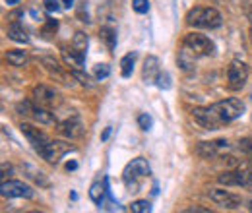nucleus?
Returning a JSON list of instances; mask_svg holds the SVG:
<instances>
[{
  "label": "nucleus",
  "mask_w": 252,
  "mask_h": 213,
  "mask_svg": "<svg viewBox=\"0 0 252 213\" xmlns=\"http://www.w3.org/2000/svg\"><path fill=\"white\" fill-rule=\"evenodd\" d=\"M245 103L241 99H225L218 101L210 107H200L192 111L194 121L206 130H218L229 122L237 121L245 115Z\"/></svg>",
  "instance_id": "f257e3e1"
},
{
  "label": "nucleus",
  "mask_w": 252,
  "mask_h": 213,
  "mask_svg": "<svg viewBox=\"0 0 252 213\" xmlns=\"http://www.w3.org/2000/svg\"><path fill=\"white\" fill-rule=\"evenodd\" d=\"M223 22L221 14L216 8H192L187 14V24L190 28H202V30H218Z\"/></svg>",
  "instance_id": "f03ea898"
},
{
  "label": "nucleus",
  "mask_w": 252,
  "mask_h": 213,
  "mask_svg": "<svg viewBox=\"0 0 252 213\" xmlns=\"http://www.w3.org/2000/svg\"><path fill=\"white\" fill-rule=\"evenodd\" d=\"M152 175V169L148 165V161L144 157H136L132 159L123 171V181H125L126 188L132 190V192H138L140 188V183Z\"/></svg>",
  "instance_id": "7ed1b4c3"
},
{
  "label": "nucleus",
  "mask_w": 252,
  "mask_h": 213,
  "mask_svg": "<svg viewBox=\"0 0 252 213\" xmlns=\"http://www.w3.org/2000/svg\"><path fill=\"white\" fill-rule=\"evenodd\" d=\"M183 47H187L192 55L196 57H212L216 53V45L210 37L202 35V33H189L185 37Z\"/></svg>",
  "instance_id": "20e7f679"
},
{
  "label": "nucleus",
  "mask_w": 252,
  "mask_h": 213,
  "mask_svg": "<svg viewBox=\"0 0 252 213\" xmlns=\"http://www.w3.org/2000/svg\"><path fill=\"white\" fill-rule=\"evenodd\" d=\"M249 80V66L241 61H233L227 68V88L231 91H239L247 86Z\"/></svg>",
  "instance_id": "39448f33"
},
{
  "label": "nucleus",
  "mask_w": 252,
  "mask_h": 213,
  "mask_svg": "<svg viewBox=\"0 0 252 213\" xmlns=\"http://www.w3.org/2000/svg\"><path fill=\"white\" fill-rule=\"evenodd\" d=\"M70 152H74V146H70L68 142H63V140H49L37 153H39L43 159H47L49 163H59L64 155Z\"/></svg>",
  "instance_id": "423d86ee"
},
{
  "label": "nucleus",
  "mask_w": 252,
  "mask_h": 213,
  "mask_svg": "<svg viewBox=\"0 0 252 213\" xmlns=\"http://www.w3.org/2000/svg\"><path fill=\"white\" fill-rule=\"evenodd\" d=\"M0 194L4 198H33V188L22 181H2Z\"/></svg>",
  "instance_id": "0eeeda50"
},
{
  "label": "nucleus",
  "mask_w": 252,
  "mask_h": 213,
  "mask_svg": "<svg viewBox=\"0 0 252 213\" xmlns=\"http://www.w3.org/2000/svg\"><path fill=\"white\" fill-rule=\"evenodd\" d=\"M231 150V144L227 140H214V142H200L196 146V153L204 159H216L220 157L221 153L229 152Z\"/></svg>",
  "instance_id": "6e6552de"
},
{
  "label": "nucleus",
  "mask_w": 252,
  "mask_h": 213,
  "mask_svg": "<svg viewBox=\"0 0 252 213\" xmlns=\"http://www.w3.org/2000/svg\"><path fill=\"white\" fill-rule=\"evenodd\" d=\"M210 200L216 202L218 206L227 208V210H237V208H241V204H243V198H241L239 194H233V192L223 190V188H214V190H210Z\"/></svg>",
  "instance_id": "1a4fd4ad"
},
{
  "label": "nucleus",
  "mask_w": 252,
  "mask_h": 213,
  "mask_svg": "<svg viewBox=\"0 0 252 213\" xmlns=\"http://www.w3.org/2000/svg\"><path fill=\"white\" fill-rule=\"evenodd\" d=\"M20 130H22V134L28 138V142L33 146V150L35 152H39L47 142H49V138H47V134L45 132H41L39 128H35V126H32V124H20Z\"/></svg>",
  "instance_id": "9d476101"
},
{
  "label": "nucleus",
  "mask_w": 252,
  "mask_h": 213,
  "mask_svg": "<svg viewBox=\"0 0 252 213\" xmlns=\"http://www.w3.org/2000/svg\"><path fill=\"white\" fill-rule=\"evenodd\" d=\"M159 74H161V68H159L158 57H154V55L146 57V61H144V70H142V80H144V84L154 86V84L158 82Z\"/></svg>",
  "instance_id": "9b49d317"
},
{
  "label": "nucleus",
  "mask_w": 252,
  "mask_h": 213,
  "mask_svg": "<svg viewBox=\"0 0 252 213\" xmlns=\"http://www.w3.org/2000/svg\"><path fill=\"white\" fill-rule=\"evenodd\" d=\"M111 192H109V183H107V179L103 181V183H94L92 184V188H90V198H92V202H94L97 208H105V198L109 196Z\"/></svg>",
  "instance_id": "f8f14e48"
},
{
  "label": "nucleus",
  "mask_w": 252,
  "mask_h": 213,
  "mask_svg": "<svg viewBox=\"0 0 252 213\" xmlns=\"http://www.w3.org/2000/svg\"><path fill=\"white\" fill-rule=\"evenodd\" d=\"M33 97H35V101L41 105V107H51V105H55L57 103V93L53 91L51 88H47V86H37L35 90H33Z\"/></svg>",
  "instance_id": "ddd939ff"
},
{
  "label": "nucleus",
  "mask_w": 252,
  "mask_h": 213,
  "mask_svg": "<svg viewBox=\"0 0 252 213\" xmlns=\"http://www.w3.org/2000/svg\"><path fill=\"white\" fill-rule=\"evenodd\" d=\"M63 57H64V61H66V64H70L74 70L82 68V66H84V61H86V55L80 53V51H76L74 47H72V49H63Z\"/></svg>",
  "instance_id": "4468645a"
},
{
  "label": "nucleus",
  "mask_w": 252,
  "mask_h": 213,
  "mask_svg": "<svg viewBox=\"0 0 252 213\" xmlns=\"http://www.w3.org/2000/svg\"><path fill=\"white\" fill-rule=\"evenodd\" d=\"M61 132H63L66 138L74 140V138L82 136V122L78 121V119H68V121H64L61 124Z\"/></svg>",
  "instance_id": "2eb2a0df"
},
{
  "label": "nucleus",
  "mask_w": 252,
  "mask_h": 213,
  "mask_svg": "<svg viewBox=\"0 0 252 213\" xmlns=\"http://www.w3.org/2000/svg\"><path fill=\"white\" fill-rule=\"evenodd\" d=\"M22 169H24V175H28L35 184H39V186H43V188H47V186H49V179H47V177H45V173H43V171H39L37 167H33V165H28V163H26Z\"/></svg>",
  "instance_id": "dca6fc26"
},
{
  "label": "nucleus",
  "mask_w": 252,
  "mask_h": 213,
  "mask_svg": "<svg viewBox=\"0 0 252 213\" xmlns=\"http://www.w3.org/2000/svg\"><path fill=\"white\" fill-rule=\"evenodd\" d=\"M8 37L16 43H30V35L24 30L22 24H10L8 26Z\"/></svg>",
  "instance_id": "f3484780"
},
{
  "label": "nucleus",
  "mask_w": 252,
  "mask_h": 213,
  "mask_svg": "<svg viewBox=\"0 0 252 213\" xmlns=\"http://www.w3.org/2000/svg\"><path fill=\"white\" fill-rule=\"evenodd\" d=\"M99 37L107 43L109 51H115L117 49V30L113 26H103L101 31H99Z\"/></svg>",
  "instance_id": "a211bd4d"
},
{
  "label": "nucleus",
  "mask_w": 252,
  "mask_h": 213,
  "mask_svg": "<svg viewBox=\"0 0 252 213\" xmlns=\"http://www.w3.org/2000/svg\"><path fill=\"white\" fill-rule=\"evenodd\" d=\"M136 59H138L136 53H128V55L123 57V61H121V74H123V78H130V76H132Z\"/></svg>",
  "instance_id": "6ab92c4d"
},
{
  "label": "nucleus",
  "mask_w": 252,
  "mask_h": 213,
  "mask_svg": "<svg viewBox=\"0 0 252 213\" xmlns=\"http://www.w3.org/2000/svg\"><path fill=\"white\" fill-rule=\"evenodd\" d=\"M196 55H192L187 47H183V51L179 53V66L183 68V70H190V68H194V62H196Z\"/></svg>",
  "instance_id": "aec40b11"
},
{
  "label": "nucleus",
  "mask_w": 252,
  "mask_h": 213,
  "mask_svg": "<svg viewBox=\"0 0 252 213\" xmlns=\"http://www.w3.org/2000/svg\"><path fill=\"white\" fill-rule=\"evenodd\" d=\"M32 117L39 122V124H53V122H55L53 115H51V113H49L45 107H41V105H39V107H33Z\"/></svg>",
  "instance_id": "412c9836"
},
{
  "label": "nucleus",
  "mask_w": 252,
  "mask_h": 213,
  "mask_svg": "<svg viewBox=\"0 0 252 213\" xmlns=\"http://www.w3.org/2000/svg\"><path fill=\"white\" fill-rule=\"evenodd\" d=\"M6 59L8 62L12 64V66H24L26 62H28V53L26 51H20V49H16V51H10L8 55H6Z\"/></svg>",
  "instance_id": "4be33fe9"
},
{
  "label": "nucleus",
  "mask_w": 252,
  "mask_h": 213,
  "mask_svg": "<svg viewBox=\"0 0 252 213\" xmlns=\"http://www.w3.org/2000/svg\"><path fill=\"white\" fill-rule=\"evenodd\" d=\"M88 35L84 33V31H78L76 35H74V39H72V47L76 49V51H80V53H84V55H88Z\"/></svg>",
  "instance_id": "5701e85b"
},
{
  "label": "nucleus",
  "mask_w": 252,
  "mask_h": 213,
  "mask_svg": "<svg viewBox=\"0 0 252 213\" xmlns=\"http://www.w3.org/2000/svg\"><path fill=\"white\" fill-rule=\"evenodd\" d=\"M111 76V66L109 64H95L94 66V78L95 80H105Z\"/></svg>",
  "instance_id": "b1692460"
},
{
  "label": "nucleus",
  "mask_w": 252,
  "mask_h": 213,
  "mask_svg": "<svg viewBox=\"0 0 252 213\" xmlns=\"http://www.w3.org/2000/svg\"><path fill=\"white\" fill-rule=\"evenodd\" d=\"M130 210L134 213H150L152 212V204L148 200H136V202H132Z\"/></svg>",
  "instance_id": "393cba45"
},
{
  "label": "nucleus",
  "mask_w": 252,
  "mask_h": 213,
  "mask_svg": "<svg viewBox=\"0 0 252 213\" xmlns=\"http://www.w3.org/2000/svg\"><path fill=\"white\" fill-rule=\"evenodd\" d=\"M138 126H140L144 132H148V130H152V126H154V119H152L148 113H142V115H138Z\"/></svg>",
  "instance_id": "a878e982"
},
{
  "label": "nucleus",
  "mask_w": 252,
  "mask_h": 213,
  "mask_svg": "<svg viewBox=\"0 0 252 213\" xmlns=\"http://www.w3.org/2000/svg\"><path fill=\"white\" fill-rule=\"evenodd\" d=\"M72 76L82 84V86H86V88H94L95 84L92 82V78L88 76V74H84V72H80V70H72Z\"/></svg>",
  "instance_id": "bb28decb"
},
{
  "label": "nucleus",
  "mask_w": 252,
  "mask_h": 213,
  "mask_svg": "<svg viewBox=\"0 0 252 213\" xmlns=\"http://www.w3.org/2000/svg\"><path fill=\"white\" fill-rule=\"evenodd\" d=\"M132 8L138 14H148L150 12V0H132Z\"/></svg>",
  "instance_id": "cd10ccee"
},
{
  "label": "nucleus",
  "mask_w": 252,
  "mask_h": 213,
  "mask_svg": "<svg viewBox=\"0 0 252 213\" xmlns=\"http://www.w3.org/2000/svg\"><path fill=\"white\" fill-rule=\"evenodd\" d=\"M156 86H158L159 90H171V76L167 72H161L158 82H156Z\"/></svg>",
  "instance_id": "c85d7f7f"
},
{
  "label": "nucleus",
  "mask_w": 252,
  "mask_h": 213,
  "mask_svg": "<svg viewBox=\"0 0 252 213\" xmlns=\"http://www.w3.org/2000/svg\"><path fill=\"white\" fill-rule=\"evenodd\" d=\"M16 111H18L20 115H32L33 105L30 103V101H20V103L16 105Z\"/></svg>",
  "instance_id": "c756f323"
},
{
  "label": "nucleus",
  "mask_w": 252,
  "mask_h": 213,
  "mask_svg": "<svg viewBox=\"0 0 252 213\" xmlns=\"http://www.w3.org/2000/svg\"><path fill=\"white\" fill-rule=\"evenodd\" d=\"M43 4H45V10H47V12H51V14L61 12V4H59V0H45Z\"/></svg>",
  "instance_id": "7c9ffc66"
},
{
  "label": "nucleus",
  "mask_w": 252,
  "mask_h": 213,
  "mask_svg": "<svg viewBox=\"0 0 252 213\" xmlns=\"http://www.w3.org/2000/svg\"><path fill=\"white\" fill-rule=\"evenodd\" d=\"M43 62L47 64V68H49V70H55V72H59V74H61V66H59V62L55 61V59L45 57V59H43Z\"/></svg>",
  "instance_id": "2f4dec72"
},
{
  "label": "nucleus",
  "mask_w": 252,
  "mask_h": 213,
  "mask_svg": "<svg viewBox=\"0 0 252 213\" xmlns=\"http://www.w3.org/2000/svg\"><path fill=\"white\" fill-rule=\"evenodd\" d=\"M111 132H113V126H107V128L103 130V134H101V142H107L109 136H111Z\"/></svg>",
  "instance_id": "473e14b6"
},
{
  "label": "nucleus",
  "mask_w": 252,
  "mask_h": 213,
  "mask_svg": "<svg viewBox=\"0 0 252 213\" xmlns=\"http://www.w3.org/2000/svg\"><path fill=\"white\" fill-rule=\"evenodd\" d=\"M76 167H78V163H76V161H70V163L66 165V169H68V171H74Z\"/></svg>",
  "instance_id": "72a5a7b5"
},
{
  "label": "nucleus",
  "mask_w": 252,
  "mask_h": 213,
  "mask_svg": "<svg viewBox=\"0 0 252 213\" xmlns=\"http://www.w3.org/2000/svg\"><path fill=\"white\" fill-rule=\"evenodd\" d=\"M64 2V8H72L74 6V0H63Z\"/></svg>",
  "instance_id": "f704fd0d"
},
{
  "label": "nucleus",
  "mask_w": 252,
  "mask_h": 213,
  "mask_svg": "<svg viewBox=\"0 0 252 213\" xmlns=\"http://www.w3.org/2000/svg\"><path fill=\"white\" fill-rule=\"evenodd\" d=\"M6 4L8 6H16V4H20V0H6Z\"/></svg>",
  "instance_id": "c9c22d12"
},
{
  "label": "nucleus",
  "mask_w": 252,
  "mask_h": 213,
  "mask_svg": "<svg viewBox=\"0 0 252 213\" xmlns=\"http://www.w3.org/2000/svg\"><path fill=\"white\" fill-rule=\"evenodd\" d=\"M249 20H251V33H252V10L249 12Z\"/></svg>",
  "instance_id": "e433bc0d"
}]
</instances>
